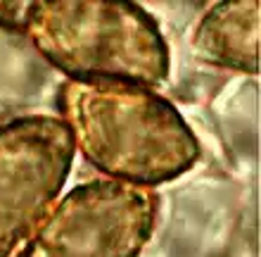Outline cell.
Returning <instances> with one entry per match:
<instances>
[{
    "instance_id": "6da1fadb",
    "label": "cell",
    "mask_w": 261,
    "mask_h": 257,
    "mask_svg": "<svg viewBox=\"0 0 261 257\" xmlns=\"http://www.w3.org/2000/svg\"><path fill=\"white\" fill-rule=\"evenodd\" d=\"M55 105L83 157L107 179L154 188L197 165L202 148L169 98L124 81H74Z\"/></svg>"
},
{
    "instance_id": "7a4b0ae2",
    "label": "cell",
    "mask_w": 261,
    "mask_h": 257,
    "mask_svg": "<svg viewBox=\"0 0 261 257\" xmlns=\"http://www.w3.org/2000/svg\"><path fill=\"white\" fill-rule=\"evenodd\" d=\"M27 36L57 72L74 81H124L159 88L171 50L157 19L126 0H38Z\"/></svg>"
},
{
    "instance_id": "3957f363",
    "label": "cell",
    "mask_w": 261,
    "mask_h": 257,
    "mask_svg": "<svg viewBox=\"0 0 261 257\" xmlns=\"http://www.w3.org/2000/svg\"><path fill=\"white\" fill-rule=\"evenodd\" d=\"M159 198L145 186L93 179L53 205L17 257H140L157 226Z\"/></svg>"
},
{
    "instance_id": "277c9868",
    "label": "cell",
    "mask_w": 261,
    "mask_h": 257,
    "mask_svg": "<svg viewBox=\"0 0 261 257\" xmlns=\"http://www.w3.org/2000/svg\"><path fill=\"white\" fill-rule=\"evenodd\" d=\"M76 157L67 122L21 114L0 124V257H10L45 219Z\"/></svg>"
},
{
    "instance_id": "5b68a950",
    "label": "cell",
    "mask_w": 261,
    "mask_h": 257,
    "mask_svg": "<svg viewBox=\"0 0 261 257\" xmlns=\"http://www.w3.org/2000/svg\"><path fill=\"white\" fill-rule=\"evenodd\" d=\"M259 0H223L199 19L195 55L206 64L242 74L259 72Z\"/></svg>"
},
{
    "instance_id": "8992f818",
    "label": "cell",
    "mask_w": 261,
    "mask_h": 257,
    "mask_svg": "<svg viewBox=\"0 0 261 257\" xmlns=\"http://www.w3.org/2000/svg\"><path fill=\"white\" fill-rule=\"evenodd\" d=\"M31 10L34 3H0V27L17 34H27Z\"/></svg>"
}]
</instances>
